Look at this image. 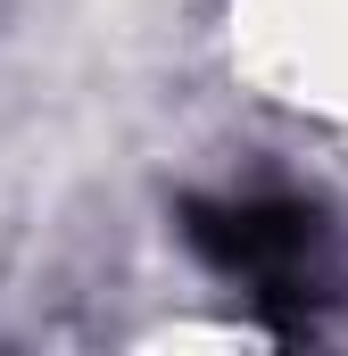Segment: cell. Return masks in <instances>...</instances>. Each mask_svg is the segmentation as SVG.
<instances>
[]
</instances>
